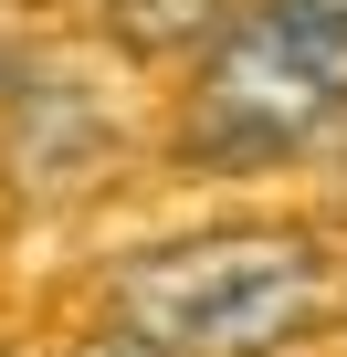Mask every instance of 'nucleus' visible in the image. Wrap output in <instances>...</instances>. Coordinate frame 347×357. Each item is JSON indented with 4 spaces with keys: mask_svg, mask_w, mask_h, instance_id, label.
I'll return each instance as SVG.
<instances>
[{
    "mask_svg": "<svg viewBox=\"0 0 347 357\" xmlns=\"http://www.w3.org/2000/svg\"><path fill=\"white\" fill-rule=\"evenodd\" d=\"M347 294L337 242L295 221H211L179 242H147L105 273V326L158 357H274L316 336Z\"/></svg>",
    "mask_w": 347,
    "mask_h": 357,
    "instance_id": "f257e3e1",
    "label": "nucleus"
},
{
    "mask_svg": "<svg viewBox=\"0 0 347 357\" xmlns=\"http://www.w3.org/2000/svg\"><path fill=\"white\" fill-rule=\"evenodd\" d=\"M64 357H158V347H137V336H126V326H95V336H74V347H64Z\"/></svg>",
    "mask_w": 347,
    "mask_h": 357,
    "instance_id": "20e7f679",
    "label": "nucleus"
},
{
    "mask_svg": "<svg viewBox=\"0 0 347 357\" xmlns=\"http://www.w3.org/2000/svg\"><path fill=\"white\" fill-rule=\"evenodd\" d=\"M305 11H326V22H347V0H305Z\"/></svg>",
    "mask_w": 347,
    "mask_h": 357,
    "instance_id": "39448f33",
    "label": "nucleus"
},
{
    "mask_svg": "<svg viewBox=\"0 0 347 357\" xmlns=\"http://www.w3.org/2000/svg\"><path fill=\"white\" fill-rule=\"evenodd\" d=\"M0 95H11V53H0Z\"/></svg>",
    "mask_w": 347,
    "mask_h": 357,
    "instance_id": "423d86ee",
    "label": "nucleus"
},
{
    "mask_svg": "<svg viewBox=\"0 0 347 357\" xmlns=\"http://www.w3.org/2000/svg\"><path fill=\"white\" fill-rule=\"evenodd\" d=\"M337 190H347V178H337Z\"/></svg>",
    "mask_w": 347,
    "mask_h": 357,
    "instance_id": "0eeeda50",
    "label": "nucleus"
},
{
    "mask_svg": "<svg viewBox=\"0 0 347 357\" xmlns=\"http://www.w3.org/2000/svg\"><path fill=\"white\" fill-rule=\"evenodd\" d=\"M253 11V0H95V22H105V43L126 53V63H200L232 22Z\"/></svg>",
    "mask_w": 347,
    "mask_h": 357,
    "instance_id": "7ed1b4c3",
    "label": "nucleus"
},
{
    "mask_svg": "<svg viewBox=\"0 0 347 357\" xmlns=\"http://www.w3.org/2000/svg\"><path fill=\"white\" fill-rule=\"evenodd\" d=\"M347 126V22L305 11V0H253V11L190 63L179 95V168L200 178H263L295 168Z\"/></svg>",
    "mask_w": 347,
    "mask_h": 357,
    "instance_id": "f03ea898",
    "label": "nucleus"
}]
</instances>
